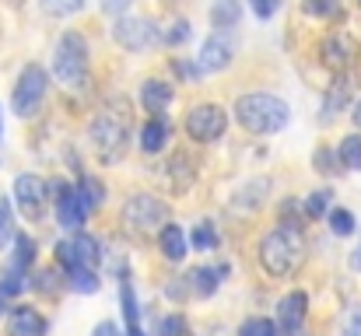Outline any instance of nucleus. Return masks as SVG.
Instances as JSON below:
<instances>
[{"label":"nucleus","instance_id":"obj_1","mask_svg":"<svg viewBox=\"0 0 361 336\" xmlns=\"http://www.w3.org/2000/svg\"><path fill=\"white\" fill-rule=\"evenodd\" d=\"M305 259V238L295 228H277L270 235H263L259 242V263L270 277H291Z\"/></svg>","mask_w":361,"mask_h":336},{"label":"nucleus","instance_id":"obj_2","mask_svg":"<svg viewBox=\"0 0 361 336\" xmlns=\"http://www.w3.org/2000/svg\"><path fill=\"white\" fill-rule=\"evenodd\" d=\"M235 119L242 123V130L263 137V133H277L288 126L291 119V109L288 102L274 99V95H263V92H249L235 102Z\"/></svg>","mask_w":361,"mask_h":336},{"label":"nucleus","instance_id":"obj_3","mask_svg":"<svg viewBox=\"0 0 361 336\" xmlns=\"http://www.w3.org/2000/svg\"><path fill=\"white\" fill-rule=\"evenodd\" d=\"M126 147H130V116L120 106L116 109H102L92 123V151L102 165H116L126 158Z\"/></svg>","mask_w":361,"mask_h":336},{"label":"nucleus","instance_id":"obj_4","mask_svg":"<svg viewBox=\"0 0 361 336\" xmlns=\"http://www.w3.org/2000/svg\"><path fill=\"white\" fill-rule=\"evenodd\" d=\"M53 74L67 88H81L88 77V39L81 32H63L56 56H53Z\"/></svg>","mask_w":361,"mask_h":336},{"label":"nucleus","instance_id":"obj_5","mask_svg":"<svg viewBox=\"0 0 361 336\" xmlns=\"http://www.w3.org/2000/svg\"><path fill=\"white\" fill-rule=\"evenodd\" d=\"M169 218H172L169 204L158 200V197H147V193L130 197L126 207H123V221L133 235H161L169 228Z\"/></svg>","mask_w":361,"mask_h":336},{"label":"nucleus","instance_id":"obj_6","mask_svg":"<svg viewBox=\"0 0 361 336\" xmlns=\"http://www.w3.org/2000/svg\"><path fill=\"white\" fill-rule=\"evenodd\" d=\"M46 88H49V77H46V70H42V67H35V63H32V67H25V70H21V77H18V85H14L11 109L18 112L21 119L35 116V112L42 109Z\"/></svg>","mask_w":361,"mask_h":336},{"label":"nucleus","instance_id":"obj_7","mask_svg":"<svg viewBox=\"0 0 361 336\" xmlns=\"http://www.w3.org/2000/svg\"><path fill=\"white\" fill-rule=\"evenodd\" d=\"M228 130V112L214 102H200L186 112V133L197 140V144H211L218 140L221 133Z\"/></svg>","mask_w":361,"mask_h":336},{"label":"nucleus","instance_id":"obj_8","mask_svg":"<svg viewBox=\"0 0 361 336\" xmlns=\"http://www.w3.org/2000/svg\"><path fill=\"white\" fill-rule=\"evenodd\" d=\"M113 39L120 42L123 49L140 53V49L154 46L161 35H158V28H154L151 18H130V14H123V18H116V25H113Z\"/></svg>","mask_w":361,"mask_h":336},{"label":"nucleus","instance_id":"obj_9","mask_svg":"<svg viewBox=\"0 0 361 336\" xmlns=\"http://www.w3.org/2000/svg\"><path fill=\"white\" fill-rule=\"evenodd\" d=\"M46 200H49V189H46V182H42L39 175H18V179H14V204H18V211H21L28 221L42 218Z\"/></svg>","mask_w":361,"mask_h":336},{"label":"nucleus","instance_id":"obj_10","mask_svg":"<svg viewBox=\"0 0 361 336\" xmlns=\"http://www.w3.org/2000/svg\"><path fill=\"white\" fill-rule=\"evenodd\" d=\"M305 316H309V294H305V291H291V294H284L281 305H277V330L284 336H298Z\"/></svg>","mask_w":361,"mask_h":336},{"label":"nucleus","instance_id":"obj_11","mask_svg":"<svg viewBox=\"0 0 361 336\" xmlns=\"http://www.w3.org/2000/svg\"><path fill=\"white\" fill-rule=\"evenodd\" d=\"M319 56H323L326 67H334V70H348V67L355 63V56H358V42H355L348 32H334V35L323 39Z\"/></svg>","mask_w":361,"mask_h":336},{"label":"nucleus","instance_id":"obj_12","mask_svg":"<svg viewBox=\"0 0 361 336\" xmlns=\"http://www.w3.org/2000/svg\"><path fill=\"white\" fill-rule=\"evenodd\" d=\"M235 49L225 35H211L204 46H200V56H197V74H218L232 63Z\"/></svg>","mask_w":361,"mask_h":336},{"label":"nucleus","instance_id":"obj_13","mask_svg":"<svg viewBox=\"0 0 361 336\" xmlns=\"http://www.w3.org/2000/svg\"><path fill=\"white\" fill-rule=\"evenodd\" d=\"M53 200H56V221L63 224L67 231H81L85 224V207L78 200V193L67 182H53Z\"/></svg>","mask_w":361,"mask_h":336},{"label":"nucleus","instance_id":"obj_14","mask_svg":"<svg viewBox=\"0 0 361 336\" xmlns=\"http://www.w3.org/2000/svg\"><path fill=\"white\" fill-rule=\"evenodd\" d=\"M169 140H172V123L165 116H151L144 123V130H140V151L144 154H158V151H165Z\"/></svg>","mask_w":361,"mask_h":336},{"label":"nucleus","instance_id":"obj_15","mask_svg":"<svg viewBox=\"0 0 361 336\" xmlns=\"http://www.w3.org/2000/svg\"><path fill=\"white\" fill-rule=\"evenodd\" d=\"M7 333L11 336H46V319L35 309H14L7 319Z\"/></svg>","mask_w":361,"mask_h":336},{"label":"nucleus","instance_id":"obj_16","mask_svg":"<svg viewBox=\"0 0 361 336\" xmlns=\"http://www.w3.org/2000/svg\"><path fill=\"white\" fill-rule=\"evenodd\" d=\"M165 168H169V186H172V193H186V189L193 186V179H197L193 158H190L186 151L172 154V161H169Z\"/></svg>","mask_w":361,"mask_h":336},{"label":"nucleus","instance_id":"obj_17","mask_svg":"<svg viewBox=\"0 0 361 336\" xmlns=\"http://www.w3.org/2000/svg\"><path fill=\"white\" fill-rule=\"evenodd\" d=\"M140 102H144L147 112L161 116V112L169 109V102H172V85H165V81H158V77L144 81V85H140Z\"/></svg>","mask_w":361,"mask_h":336},{"label":"nucleus","instance_id":"obj_18","mask_svg":"<svg viewBox=\"0 0 361 336\" xmlns=\"http://www.w3.org/2000/svg\"><path fill=\"white\" fill-rule=\"evenodd\" d=\"M71 249H74V259H78V266H88V270H95V266L102 263V245H99V238H95V235H85V231H78V235L71 238Z\"/></svg>","mask_w":361,"mask_h":336},{"label":"nucleus","instance_id":"obj_19","mask_svg":"<svg viewBox=\"0 0 361 336\" xmlns=\"http://www.w3.org/2000/svg\"><path fill=\"white\" fill-rule=\"evenodd\" d=\"M351 88H355L351 77H337V81L330 85V92H326V99H323V123H330L337 112L351 102Z\"/></svg>","mask_w":361,"mask_h":336},{"label":"nucleus","instance_id":"obj_20","mask_svg":"<svg viewBox=\"0 0 361 336\" xmlns=\"http://www.w3.org/2000/svg\"><path fill=\"white\" fill-rule=\"evenodd\" d=\"M221 277V270H211V266H197V270H190V277H186V284H190V294H197V298H211L214 291H218V280Z\"/></svg>","mask_w":361,"mask_h":336},{"label":"nucleus","instance_id":"obj_21","mask_svg":"<svg viewBox=\"0 0 361 336\" xmlns=\"http://www.w3.org/2000/svg\"><path fill=\"white\" fill-rule=\"evenodd\" d=\"M158 245H161V256H165V259L179 263V259L186 256V235H183V228H179V224H169V228L158 235Z\"/></svg>","mask_w":361,"mask_h":336},{"label":"nucleus","instance_id":"obj_22","mask_svg":"<svg viewBox=\"0 0 361 336\" xmlns=\"http://www.w3.org/2000/svg\"><path fill=\"white\" fill-rule=\"evenodd\" d=\"M67 284H71V291H78V294H95V291L102 287L99 273L88 270V266H74V270L67 273Z\"/></svg>","mask_w":361,"mask_h":336},{"label":"nucleus","instance_id":"obj_23","mask_svg":"<svg viewBox=\"0 0 361 336\" xmlns=\"http://www.w3.org/2000/svg\"><path fill=\"white\" fill-rule=\"evenodd\" d=\"M32 263H35V242H32L28 235H14V259H11V270L25 273Z\"/></svg>","mask_w":361,"mask_h":336},{"label":"nucleus","instance_id":"obj_24","mask_svg":"<svg viewBox=\"0 0 361 336\" xmlns=\"http://www.w3.org/2000/svg\"><path fill=\"white\" fill-rule=\"evenodd\" d=\"M74 193H78V200H81L85 214H88V211H95V207H102V186H99V179H92V175H88V179H81Z\"/></svg>","mask_w":361,"mask_h":336},{"label":"nucleus","instance_id":"obj_25","mask_svg":"<svg viewBox=\"0 0 361 336\" xmlns=\"http://www.w3.org/2000/svg\"><path fill=\"white\" fill-rule=\"evenodd\" d=\"M337 158H341V165L344 168H361V133H351V137H344L341 140V147H337Z\"/></svg>","mask_w":361,"mask_h":336},{"label":"nucleus","instance_id":"obj_26","mask_svg":"<svg viewBox=\"0 0 361 336\" xmlns=\"http://www.w3.org/2000/svg\"><path fill=\"white\" fill-rule=\"evenodd\" d=\"M242 14L239 0H214V7H211V21L218 25V28H228V25H235Z\"/></svg>","mask_w":361,"mask_h":336},{"label":"nucleus","instance_id":"obj_27","mask_svg":"<svg viewBox=\"0 0 361 336\" xmlns=\"http://www.w3.org/2000/svg\"><path fill=\"white\" fill-rule=\"evenodd\" d=\"M120 301H123V319H126V326H130V330H137L140 305H137V298H133V287H130V280H123V284H120Z\"/></svg>","mask_w":361,"mask_h":336},{"label":"nucleus","instance_id":"obj_28","mask_svg":"<svg viewBox=\"0 0 361 336\" xmlns=\"http://www.w3.org/2000/svg\"><path fill=\"white\" fill-rule=\"evenodd\" d=\"M355 214L348 211V207H337V211H330V231L334 235H341V238H348V235H355Z\"/></svg>","mask_w":361,"mask_h":336},{"label":"nucleus","instance_id":"obj_29","mask_svg":"<svg viewBox=\"0 0 361 336\" xmlns=\"http://www.w3.org/2000/svg\"><path fill=\"white\" fill-rule=\"evenodd\" d=\"M239 336H281V330L270 323V319H263V316H256V319H245L239 326Z\"/></svg>","mask_w":361,"mask_h":336},{"label":"nucleus","instance_id":"obj_30","mask_svg":"<svg viewBox=\"0 0 361 336\" xmlns=\"http://www.w3.org/2000/svg\"><path fill=\"white\" fill-rule=\"evenodd\" d=\"M330 189H316V193H309V200H305V218H323L326 214V207H330Z\"/></svg>","mask_w":361,"mask_h":336},{"label":"nucleus","instance_id":"obj_31","mask_svg":"<svg viewBox=\"0 0 361 336\" xmlns=\"http://www.w3.org/2000/svg\"><path fill=\"white\" fill-rule=\"evenodd\" d=\"M158 336H193V330H190V323L176 312V316H165V319L158 323Z\"/></svg>","mask_w":361,"mask_h":336},{"label":"nucleus","instance_id":"obj_32","mask_svg":"<svg viewBox=\"0 0 361 336\" xmlns=\"http://www.w3.org/2000/svg\"><path fill=\"white\" fill-rule=\"evenodd\" d=\"M32 287L39 291V294H56V287H60V270H39L35 273V280H32Z\"/></svg>","mask_w":361,"mask_h":336},{"label":"nucleus","instance_id":"obj_33","mask_svg":"<svg viewBox=\"0 0 361 336\" xmlns=\"http://www.w3.org/2000/svg\"><path fill=\"white\" fill-rule=\"evenodd\" d=\"M39 4H42V11L53 14V18H67V14H74V11L85 7V0H39Z\"/></svg>","mask_w":361,"mask_h":336},{"label":"nucleus","instance_id":"obj_34","mask_svg":"<svg viewBox=\"0 0 361 336\" xmlns=\"http://www.w3.org/2000/svg\"><path fill=\"white\" fill-rule=\"evenodd\" d=\"M190 242H193V245H197L200 252H204V249H214V245H218L214 224H211V221H200L197 228H193V238H190Z\"/></svg>","mask_w":361,"mask_h":336},{"label":"nucleus","instance_id":"obj_35","mask_svg":"<svg viewBox=\"0 0 361 336\" xmlns=\"http://www.w3.org/2000/svg\"><path fill=\"white\" fill-rule=\"evenodd\" d=\"M7 238H14V207L7 197H0V249Z\"/></svg>","mask_w":361,"mask_h":336},{"label":"nucleus","instance_id":"obj_36","mask_svg":"<svg viewBox=\"0 0 361 336\" xmlns=\"http://www.w3.org/2000/svg\"><path fill=\"white\" fill-rule=\"evenodd\" d=\"M190 35H193V32H190V21L176 18V21L165 28V35H161V39H165L169 46H183V42H190Z\"/></svg>","mask_w":361,"mask_h":336},{"label":"nucleus","instance_id":"obj_37","mask_svg":"<svg viewBox=\"0 0 361 336\" xmlns=\"http://www.w3.org/2000/svg\"><path fill=\"white\" fill-rule=\"evenodd\" d=\"M302 11L309 18H334L337 14V0H302Z\"/></svg>","mask_w":361,"mask_h":336},{"label":"nucleus","instance_id":"obj_38","mask_svg":"<svg viewBox=\"0 0 361 336\" xmlns=\"http://www.w3.org/2000/svg\"><path fill=\"white\" fill-rule=\"evenodd\" d=\"M312 161H316V168H319L323 175H337V172H341V158H337L334 151H326V147H319Z\"/></svg>","mask_w":361,"mask_h":336},{"label":"nucleus","instance_id":"obj_39","mask_svg":"<svg viewBox=\"0 0 361 336\" xmlns=\"http://www.w3.org/2000/svg\"><path fill=\"white\" fill-rule=\"evenodd\" d=\"M0 287H4V294H18V291H25V273L7 270V277L0 280Z\"/></svg>","mask_w":361,"mask_h":336},{"label":"nucleus","instance_id":"obj_40","mask_svg":"<svg viewBox=\"0 0 361 336\" xmlns=\"http://www.w3.org/2000/svg\"><path fill=\"white\" fill-rule=\"evenodd\" d=\"M249 7L256 18H274L281 11V0H249Z\"/></svg>","mask_w":361,"mask_h":336},{"label":"nucleus","instance_id":"obj_41","mask_svg":"<svg viewBox=\"0 0 361 336\" xmlns=\"http://www.w3.org/2000/svg\"><path fill=\"white\" fill-rule=\"evenodd\" d=\"M130 4H133V0H102V11H106V14H123Z\"/></svg>","mask_w":361,"mask_h":336},{"label":"nucleus","instance_id":"obj_42","mask_svg":"<svg viewBox=\"0 0 361 336\" xmlns=\"http://www.w3.org/2000/svg\"><path fill=\"white\" fill-rule=\"evenodd\" d=\"M348 333L361 336V305H355V309H351V316H348Z\"/></svg>","mask_w":361,"mask_h":336},{"label":"nucleus","instance_id":"obj_43","mask_svg":"<svg viewBox=\"0 0 361 336\" xmlns=\"http://www.w3.org/2000/svg\"><path fill=\"white\" fill-rule=\"evenodd\" d=\"M92 336H126V333H120V330H116V323H109V319H106V323H99V326H95V333Z\"/></svg>","mask_w":361,"mask_h":336},{"label":"nucleus","instance_id":"obj_44","mask_svg":"<svg viewBox=\"0 0 361 336\" xmlns=\"http://www.w3.org/2000/svg\"><path fill=\"white\" fill-rule=\"evenodd\" d=\"M351 119H355V126H358V130H361V99H358V102H355V112H351Z\"/></svg>","mask_w":361,"mask_h":336},{"label":"nucleus","instance_id":"obj_45","mask_svg":"<svg viewBox=\"0 0 361 336\" xmlns=\"http://www.w3.org/2000/svg\"><path fill=\"white\" fill-rule=\"evenodd\" d=\"M351 266H355V270H361V249L355 252V256H351Z\"/></svg>","mask_w":361,"mask_h":336},{"label":"nucleus","instance_id":"obj_46","mask_svg":"<svg viewBox=\"0 0 361 336\" xmlns=\"http://www.w3.org/2000/svg\"><path fill=\"white\" fill-rule=\"evenodd\" d=\"M4 309H7V294H4V287H0V316H4Z\"/></svg>","mask_w":361,"mask_h":336},{"label":"nucleus","instance_id":"obj_47","mask_svg":"<svg viewBox=\"0 0 361 336\" xmlns=\"http://www.w3.org/2000/svg\"><path fill=\"white\" fill-rule=\"evenodd\" d=\"M207 336H228V333H225V330H218V326H214V330H211V333H207Z\"/></svg>","mask_w":361,"mask_h":336},{"label":"nucleus","instance_id":"obj_48","mask_svg":"<svg viewBox=\"0 0 361 336\" xmlns=\"http://www.w3.org/2000/svg\"><path fill=\"white\" fill-rule=\"evenodd\" d=\"M126 336H144L140 330H126Z\"/></svg>","mask_w":361,"mask_h":336},{"label":"nucleus","instance_id":"obj_49","mask_svg":"<svg viewBox=\"0 0 361 336\" xmlns=\"http://www.w3.org/2000/svg\"><path fill=\"white\" fill-rule=\"evenodd\" d=\"M344 336H355V333H344Z\"/></svg>","mask_w":361,"mask_h":336},{"label":"nucleus","instance_id":"obj_50","mask_svg":"<svg viewBox=\"0 0 361 336\" xmlns=\"http://www.w3.org/2000/svg\"><path fill=\"white\" fill-rule=\"evenodd\" d=\"M358 7H361V0H358Z\"/></svg>","mask_w":361,"mask_h":336}]
</instances>
